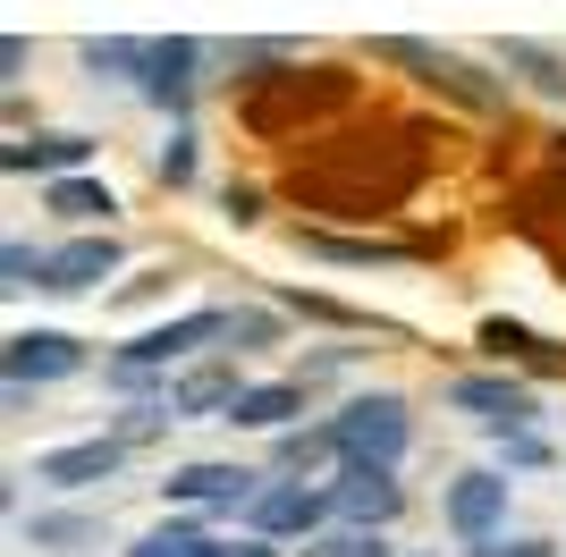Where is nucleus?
<instances>
[{"instance_id":"obj_17","label":"nucleus","mask_w":566,"mask_h":557,"mask_svg":"<svg viewBox=\"0 0 566 557\" xmlns=\"http://www.w3.org/2000/svg\"><path fill=\"white\" fill-rule=\"evenodd\" d=\"M43 203L60 211L69 229H94V237H102V229L118 220V195H111L102 178H60V186H43Z\"/></svg>"},{"instance_id":"obj_24","label":"nucleus","mask_w":566,"mask_h":557,"mask_svg":"<svg viewBox=\"0 0 566 557\" xmlns=\"http://www.w3.org/2000/svg\"><path fill=\"white\" fill-rule=\"evenodd\" d=\"M0 287H9V296H25V287H51V254H34L25 237H9V245H0Z\"/></svg>"},{"instance_id":"obj_9","label":"nucleus","mask_w":566,"mask_h":557,"mask_svg":"<svg viewBox=\"0 0 566 557\" xmlns=\"http://www.w3.org/2000/svg\"><path fill=\"white\" fill-rule=\"evenodd\" d=\"M331 507H338V524H355V533H389L398 507H406V482H398V473H380V464H338Z\"/></svg>"},{"instance_id":"obj_28","label":"nucleus","mask_w":566,"mask_h":557,"mask_svg":"<svg viewBox=\"0 0 566 557\" xmlns=\"http://www.w3.org/2000/svg\"><path fill=\"white\" fill-rule=\"evenodd\" d=\"M161 186H195V127H169V144H161Z\"/></svg>"},{"instance_id":"obj_29","label":"nucleus","mask_w":566,"mask_h":557,"mask_svg":"<svg viewBox=\"0 0 566 557\" xmlns=\"http://www.w3.org/2000/svg\"><path fill=\"white\" fill-rule=\"evenodd\" d=\"M499 456H507V473H542V464H549V440H542V431H507V440H499Z\"/></svg>"},{"instance_id":"obj_6","label":"nucleus","mask_w":566,"mask_h":557,"mask_svg":"<svg viewBox=\"0 0 566 557\" xmlns=\"http://www.w3.org/2000/svg\"><path fill=\"white\" fill-rule=\"evenodd\" d=\"M440 524H449V540H465V549H491V540L507 533V473H499V464L457 473V482L440 490Z\"/></svg>"},{"instance_id":"obj_33","label":"nucleus","mask_w":566,"mask_h":557,"mask_svg":"<svg viewBox=\"0 0 566 557\" xmlns=\"http://www.w3.org/2000/svg\"><path fill=\"white\" fill-rule=\"evenodd\" d=\"M25 60H34V43H25V34H9V43H0V76L18 85V76H25Z\"/></svg>"},{"instance_id":"obj_36","label":"nucleus","mask_w":566,"mask_h":557,"mask_svg":"<svg viewBox=\"0 0 566 557\" xmlns=\"http://www.w3.org/2000/svg\"><path fill=\"white\" fill-rule=\"evenodd\" d=\"M415 557H431V549H415Z\"/></svg>"},{"instance_id":"obj_10","label":"nucleus","mask_w":566,"mask_h":557,"mask_svg":"<svg viewBox=\"0 0 566 557\" xmlns=\"http://www.w3.org/2000/svg\"><path fill=\"white\" fill-rule=\"evenodd\" d=\"M254 389V380H237V355H195L187 371H178V380H169V414L187 422V414H212V422H229L237 414V397Z\"/></svg>"},{"instance_id":"obj_32","label":"nucleus","mask_w":566,"mask_h":557,"mask_svg":"<svg viewBox=\"0 0 566 557\" xmlns=\"http://www.w3.org/2000/svg\"><path fill=\"white\" fill-rule=\"evenodd\" d=\"M465 557H558L549 540H491V549H465Z\"/></svg>"},{"instance_id":"obj_11","label":"nucleus","mask_w":566,"mask_h":557,"mask_svg":"<svg viewBox=\"0 0 566 557\" xmlns=\"http://www.w3.org/2000/svg\"><path fill=\"white\" fill-rule=\"evenodd\" d=\"M118 464H127V448H118L111 431H94V440L43 448V456H34V482H43V490H94V482H111Z\"/></svg>"},{"instance_id":"obj_25","label":"nucleus","mask_w":566,"mask_h":557,"mask_svg":"<svg viewBox=\"0 0 566 557\" xmlns=\"http://www.w3.org/2000/svg\"><path fill=\"white\" fill-rule=\"evenodd\" d=\"M296 557H398V549H389V533H355V524H331V533L305 540Z\"/></svg>"},{"instance_id":"obj_1","label":"nucleus","mask_w":566,"mask_h":557,"mask_svg":"<svg viewBox=\"0 0 566 557\" xmlns=\"http://www.w3.org/2000/svg\"><path fill=\"white\" fill-rule=\"evenodd\" d=\"M373 60H380V69H406L415 85H431L440 102H457V111H507V76H491L482 60H457V51H440V43H415V34H380Z\"/></svg>"},{"instance_id":"obj_18","label":"nucleus","mask_w":566,"mask_h":557,"mask_svg":"<svg viewBox=\"0 0 566 557\" xmlns=\"http://www.w3.org/2000/svg\"><path fill=\"white\" fill-rule=\"evenodd\" d=\"M507 76H524L533 93H549V102H566V60L549 43H524V34H499V51H491Z\"/></svg>"},{"instance_id":"obj_35","label":"nucleus","mask_w":566,"mask_h":557,"mask_svg":"<svg viewBox=\"0 0 566 557\" xmlns=\"http://www.w3.org/2000/svg\"><path fill=\"white\" fill-rule=\"evenodd\" d=\"M549 161H558V169H566V136H549Z\"/></svg>"},{"instance_id":"obj_3","label":"nucleus","mask_w":566,"mask_h":557,"mask_svg":"<svg viewBox=\"0 0 566 557\" xmlns=\"http://www.w3.org/2000/svg\"><path fill=\"white\" fill-rule=\"evenodd\" d=\"M331 440H338V464H380L398 473V456L415 448V406L398 389H364L331 414Z\"/></svg>"},{"instance_id":"obj_7","label":"nucleus","mask_w":566,"mask_h":557,"mask_svg":"<svg viewBox=\"0 0 566 557\" xmlns=\"http://www.w3.org/2000/svg\"><path fill=\"white\" fill-rule=\"evenodd\" d=\"M331 482H271L254 498V515H245V533H262V540H296V549H305V540H322L331 533Z\"/></svg>"},{"instance_id":"obj_5","label":"nucleus","mask_w":566,"mask_h":557,"mask_svg":"<svg viewBox=\"0 0 566 557\" xmlns=\"http://www.w3.org/2000/svg\"><path fill=\"white\" fill-rule=\"evenodd\" d=\"M262 473L254 464H220V456H195V464H169V482H161V498L178 515H254V498H262Z\"/></svg>"},{"instance_id":"obj_16","label":"nucleus","mask_w":566,"mask_h":557,"mask_svg":"<svg viewBox=\"0 0 566 557\" xmlns=\"http://www.w3.org/2000/svg\"><path fill=\"white\" fill-rule=\"evenodd\" d=\"M111 271H118L111 237H69V245L51 254V296H85V287H102Z\"/></svg>"},{"instance_id":"obj_2","label":"nucleus","mask_w":566,"mask_h":557,"mask_svg":"<svg viewBox=\"0 0 566 557\" xmlns=\"http://www.w3.org/2000/svg\"><path fill=\"white\" fill-rule=\"evenodd\" d=\"M212 338H229V313L220 304H203V313H178V322H161V329H144V338H127V347L102 364V389H127V397H144L153 380H161L169 364H187L195 347H212Z\"/></svg>"},{"instance_id":"obj_27","label":"nucleus","mask_w":566,"mask_h":557,"mask_svg":"<svg viewBox=\"0 0 566 557\" xmlns=\"http://www.w3.org/2000/svg\"><path fill=\"white\" fill-rule=\"evenodd\" d=\"M482 347H491V355H533V364H549L542 338H533L524 322H482Z\"/></svg>"},{"instance_id":"obj_22","label":"nucleus","mask_w":566,"mask_h":557,"mask_svg":"<svg viewBox=\"0 0 566 557\" xmlns=\"http://www.w3.org/2000/svg\"><path fill=\"white\" fill-rule=\"evenodd\" d=\"M338 440H331V422H313V431H280V473L287 482H313V464H331Z\"/></svg>"},{"instance_id":"obj_30","label":"nucleus","mask_w":566,"mask_h":557,"mask_svg":"<svg viewBox=\"0 0 566 557\" xmlns=\"http://www.w3.org/2000/svg\"><path fill=\"white\" fill-rule=\"evenodd\" d=\"M280 329L262 322V313H229V355H254V347H271Z\"/></svg>"},{"instance_id":"obj_19","label":"nucleus","mask_w":566,"mask_h":557,"mask_svg":"<svg viewBox=\"0 0 566 557\" xmlns=\"http://www.w3.org/2000/svg\"><path fill=\"white\" fill-rule=\"evenodd\" d=\"M287 414H305V380H254L237 397V431H287Z\"/></svg>"},{"instance_id":"obj_20","label":"nucleus","mask_w":566,"mask_h":557,"mask_svg":"<svg viewBox=\"0 0 566 557\" xmlns=\"http://www.w3.org/2000/svg\"><path fill=\"white\" fill-rule=\"evenodd\" d=\"M18 540L51 549V557H76V549H102V515H25Z\"/></svg>"},{"instance_id":"obj_31","label":"nucleus","mask_w":566,"mask_h":557,"mask_svg":"<svg viewBox=\"0 0 566 557\" xmlns=\"http://www.w3.org/2000/svg\"><path fill=\"white\" fill-rule=\"evenodd\" d=\"M220 211L245 229V220H262V195H254V186H229V195H220Z\"/></svg>"},{"instance_id":"obj_15","label":"nucleus","mask_w":566,"mask_h":557,"mask_svg":"<svg viewBox=\"0 0 566 557\" xmlns=\"http://www.w3.org/2000/svg\"><path fill=\"white\" fill-rule=\"evenodd\" d=\"M85 161H94V136H18L9 153H0V169H18V178H25V169H43L51 186L85 178Z\"/></svg>"},{"instance_id":"obj_13","label":"nucleus","mask_w":566,"mask_h":557,"mask_svg":"<svg viewBox=\"0 0 566 557\" xmlns=\"http://www.w3.org/2000/svg\"><path fill=\"white\" fill-rule=\"evenodd\" d=\"M69 371H85V347L69 329H18L9 338V380L18 389H43V380H69Z\"/></svg>"},{"instance_id":"obj_8","label":"nucleus","mask_w":566,"mask_h":557,"mask_svg":"<svg viewBox=\"0 0 566 557\" xmlns=\"http://www.w3.org/2000/svg\"><path fill=\"white\" fill-rule=\"evenodd\" d=\"M449 406H457V414H473L491 440L533 431V414H542V397L524 389V380H507V371H465V380H449Z\"/></svg>"},{"instance_id":"obj_23","label":"nucleus","mask_w":566,"mask_h":557,"mask_svg":"<svg viewBox=\"0 0 566 557\" xmlns=\"http://www.w3.org/2000/svg\"><path fill=\"white\" fill-rule=\"evenodd\" d=\"M169 422H178V414H169V397H136V406H118V431H111V440L118 448H153Z\"/></svg>"},{"instance_id":"obj_34","label":"nucleus","mask_w":566,"mask_h":557,"mask_svg":"<svg viewBox=\"0 0 566 557\" xmlns=\"http://www.w3.org/2000/svg\"><path fill=\"white\" fill-rule=\"evenodd\" d=\"M220 557H280V540H262V533H245V540H220Z\"/></svg>"},{"instance_id":"obj_26","label":"nucleus","mask_w":566,"mask_h":557,"mask_svg":"<svg viewBox=\"0 0 566 557\" xmlns=\"http://www.w3.org/2000/svg\"><path fill=\"white\" fill-rule=\"evenodd\" d=\"M76 60H85L94 85H102V76H111V85H118V76H144V43H85Z\"/></svg>"},{"instance_id":"obj_14","label":"nucleus","mask_w":566,"mask_h":557,"mask_svg":"<svg viewBox=\"0 0 566 557\" xmlns=\"http://www.w3.org/2000/svg\"><path fill=\"white\" fill-rule=\"evenodd\" d=\"M296 254H313V262H338V271H398V262H415L423 245H389V237H331V229H296Z\"/></svg>"},{"instance_id":"obj_4","label":"nucleus","mask_w":566,"mask_h":557,"mask_svg":"<svg viewBox=\"0 0 566 557\" xmlns=\"http://www.w3.org/2000/svg\"><path fill=\"white\" fill-rule=\"evenodd\" d=\"M245 127L254 136H280L287 118H313V111H338L355 102V76L347 69H287V76H245Z\"/></svg>"},{"instance_id":"obj_21","label":"nucleus","mask_w":566,"mask_h":557,"mask_svg":"<svg viewBox=\"0 0 566 557\" xmlns=\"http://www.w3.org/2000/svg\"><path fill=\"white\" fill-rule=\"evenodd\" d=\"M127 557H220V540H212L203 515H169V524H153Z\"/></svg>"},{"instance_id":"obj_12","label":"nucleus","mask_w":566,"mask_h":557,"mask_svg":"<svg viewBox=\"0 0 566 557\" xmlns=\"http://www.w3.org/2000/svg\"><path fill=\"white\" fill-rule=\"evenodd\" d=\"M195 69H203V43H187V34H169V43H144V76H136V93L153 102V111H187V102H195Z\"/></svg>"}]
</instances>
